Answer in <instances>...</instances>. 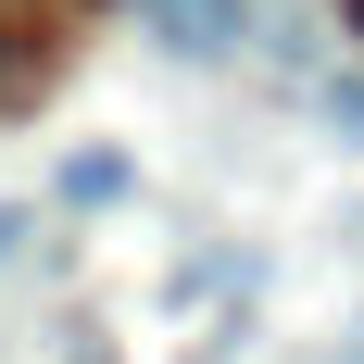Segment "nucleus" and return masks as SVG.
Listing matches in <instances>:
<instances>
[{
  "mask_svg": "<svg viewBox=\"0 0 364 364\" xmlns=\"http://www.w3.org/2000/svg\"><path fill=\"white\" fill-rule=\"evenodd\" d=\"M139 13H151L164 50H188V63H226V50L252 38V0H139Z\"/></svg>",
  "mask_w": 364,
  "mask_h": 364,
  "instance_id": "obj_1",
  "label": "nucleus"
},
{
  "mask_svg": "<svg viewBox=\"0 0 364 364\" xmlns=\"http://www.w3.org/2000/svg\"><path fill=\"white\" fill-rule=\"evenodd\" d=\"M63 201H126V151H75V164H63Z\"/></svg>",
  "mask_w": 364,
  "mask_h": 364,
  "instance_id": "obj_2",
  "label": "nucleus"
},
{
  "mask_svg": "<svg viewBox=\"0 0 364 364\" xmlns=\"http://www.w3.org/2000/svg\"><path fill=\"white\" fill-rule=\"evenodd\" d=\"M13 239H26V214H13V201H0V252H13Z\"/></svg>",
  "mask_w": 364,
  "mask_h": 364,
  "instance_id": "obj_3",
  "label": "nucleus"
},
{
  "mask_svg": "<svg viewBox=\"0 0 364 364\" xmlns=\"http://www.w3.org/2000/svg\"><path fill=\"white\" fill-rule=\"evenodd\" d=\"M352 364H364V327H352Z\"/></svg>",
  "mask_w": 364,
  "mask_h": 364,
  "instance_id": "obj_4",
  "label": "nucleus"
}]
</instances>
